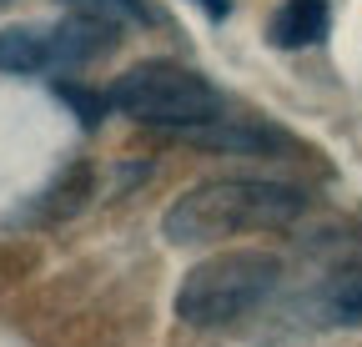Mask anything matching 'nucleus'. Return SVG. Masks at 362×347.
Wrapping results in <instances>:
<instances>
[{"instance_id":"nucleus-2","label":"nucleus","mask_w":362,"mask_h":347,"mask_svg":"<svg viewBox=\"0 0 362 347\" xmlns=\"http://www.w3.org/2000/svg\"><path fill=\"white\" fill-rule=\"evenodd\" d=\"M106 106L116 116H131L141 126H171V131H197V126L221 121V91L206 76L171 61H141L116 76Z\"/></svg>"},{"instance_id":"nucleus-9","label":"nucleus","mask_w":362,"mask_h":347,"mask_svg":"<svg viewBox=\"0 0 362 347\" xmlns=\"http://www.w3.org/2000/svg\"><path fill=\"white\" fill-rule=\"evenodd\" d=\"M192 6H202L211 20H226V16H232V0H192Z\"/></svg>"},{"instance_id":"nucleus-8","label":"nucleus","mask_w":362,"mask_h":347,"mask_svg":"<svg viewBox=\"0 0 362 347\" xmlns=\"http://www.w3.org/2000/svg\"><path fill=\"white\" fill-rule=\"evenodd\" d=\"M332 302H337V307H342L347 317H362V267L332 282Z\"/></svg>"},{"instance_id":"nucleus-5","label":"nucleus","mask_w":362,"mask_h":347,"mask_svg":"<svg viewBox=\"0 0 362 347\" xmlns=\"http://www.w3.org/2000/svg\"><path fill=\"white\" fill-rule=\"evenodd\" d=\"M332 30V0H282L267 20V40L277 51H307Z\"/></svg>"},{"instance_id":"nucleus-3","label":"nucleus","mask_w":362,"mask_h":347,"mask_svg":"<svg viewBox=\"0 0 362 347\" xmlns=\"http://www.w3.org/2000/svg\"><path fill=\"white\" fill-rule=\"evenodd\" d=\"M282 262L272 252H221L187 272L176 292V317L187 327H226L277 292Z\"/></svg>"},{"instance_id":"nucleus-1","label":"nucleus","mask_w":362,"mask_h":347,"mask_svg":"<svg viewBox=\"0 0 362 347\" xmlns=\"http://www.w3.org/2000/svg\"><path fill=\"white\" fill-rule=\"evenodd\" d=\"M302 206L307 196L297 187L257 182V177H216V182L181 192L161 216V232L176 247H202V242H221L237 232L287 227L302 216Z\"/></svg>"},{"instance_id":"nucleus-6","label":"nucleus","mask_w":362,"mask_h":347,"mask_svg":"<svg viewBox=\"0 0 362 347\" xmlns=\"http://www.w3.org/2000/svg\"><path fill=\"white\" fill-rule=\"evenodd\" d=\"M66 6L81 11V16L111 20V25H156V11L146 0H66Z\"/></svg>"},{"instance_id":"nucleus-4","label":"nucleus","mask_w":362,"mask_h":347,"mask_svg":"<svg viewBox=\"0 0 362 347\" xmlns=\"http://www.w3.org/2000/svg\"><path fill=\"white\" fill-rule=\"evenodd\" d=\"M0 71H6V76L61 71L56 25H6V30H0Z\"/></svg>"},{"instance_id":"nucleus-7","label":"nucleus","mask_w":362,"mask_h":347,"mask_svg":"<svg viewBox=\"0 0 362 347\" xmlns=\"http://www.w3.org/2000/svg\"><path fill=\"white\" fill-rule=\"evenodd\" d=\"M56 96L76 111V121H81V126H96V121L111 111V106H106V96H101V91H86L81 81H56Z\"/></svg>"}]
</instances>
